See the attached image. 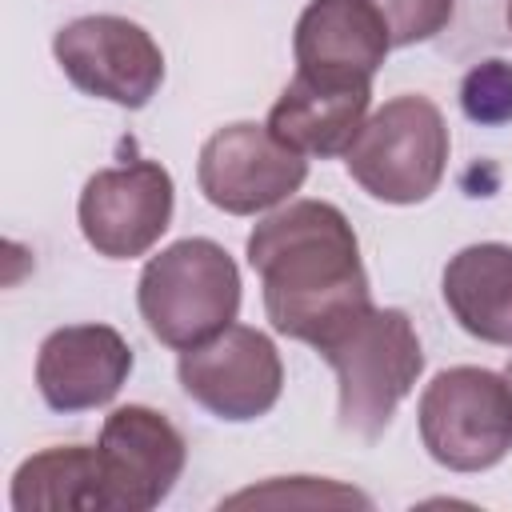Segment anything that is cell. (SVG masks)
I'll use <instances>...</instances> for the list:
<instances>
[{
  "instance_id": "cell-10",
  "label": "cell",
  "mask_w": 512,
  "mask_h": 512,
  "mask_svg": "<svg viewBox=\"0 0 512 512\" xmlns=\"http://www.w3.org/2000/svg\"><path fill=\"white\" fill-rule=\"evenodd\" d=\"M96 452L104 468L108 512H152L172 496L188 460L180 428L148 404L112 408L100 424Z\"/></svg>"
},
{
  "instance_id": "cell-16",
  "label": "cell",
  "mask_w": 512,
  "mask_h": 512,
  "mask_svg": "<svg viewBox=\"0 0 512 512\" xmlns=\"http://www.w3.org/2000/svg\"><path fill=\"white\" fill-rule=\"evenodd\" d=\"M236 504H276V508H292V504H304V508H328V504H360V508H372V500L360 492V488H348V484H336V480H316V476H272L268 484L260 488H244L228 500H220V508H236Z\"/></svg>"
},
{
  "instance_id": "cell-5",
  "label": "cell",
  "mask_w": 512,
  "mask_h": 512,
  "mask_svg": "<svg viewBox=\"0 0 512 512\" xmlns=\"http://www.w3.org/2000/svg\"><path fill=\"white\" fill-rule=\"evenodd\" d=\"M420 444L448 472H488L512 452V388L504 372L456 364L416 404Z\"/></svg>"
},
{
  "instance_id": "cell-17",
  "label": "cell",
  "mask_w": 512,
  "mask_h": 512,
  "mask_svg": "<svg viewBox=\"0 0 512 512\" xmlns=\"http://www.w3.org/2000/svg\"><path fill=\"white\" fill-rule=\"evenodd\" d=\"M460 108L480 128H500L512 120V60H480L460 80Z\"/></svg>"
},
{
  "instance_id": "cell-1",
  "label": "cell",
  "mask_w": 512,
  "mask_h": 512,
  "mask_svg": "<svg viewBox=\"0 0 512 512\" xmlns=\"http://www.w3.org/2000/svg\"><path fill=\"white\" fill-rule=\"evenodd\" d=\"M244 256L260 276L268 324L288 340L316 348L372 304L360 240L328 200H288L248 232Z\"/></svg>"
},
{
  "instance_id": "cell-4",
  "label": "cell",
  "mask_w": 512,
  "mask_h": 512,
  "mask_svg": "<svg viewBox=\"0 0 512 512\" xmlns=\"http://www.w3.org/2000/svg\"><path fill=\"white\" fill-rule=\"evenodd\" d=\"M452 136L428 96L384 100L344 152L348 176L380 204H424L448 172Z\"/></svg>"
},
{
  "instance_id": "cell-15",
  "label": "cell",
  "mask_w": 512,
  "mask_h": 512,
  "mask_svg": "<svg viewBox=\"0 0 512 512\" xmlns=\"http://www.w3.org/2000/svg\"><path fill=\"white\" fill-rule=\"evenodd\" d=\"M8 500L16 512H108L100 452L88 444L32 452L12 472Z\"/></svg>"
},
{
  "instance_id": "cell-20",
  "label": "cell",
  "mask_w": 512,
  "mask_h": 512,
  "mask_svg": "<svg viewBox=\"0 0 512 512\" xmlns=\"http://www.w3.org/2000/svg\"><path fill=\"white\" fill-rule=\"evenodd\" d=\"M504 20H508V32H512V0H508V12H504Z\"/></svg>"
},
{
  "instance_id": "cell-3",
  "label": "cell",
  "mask_w": 512,
  "mask_h": 512,
  "mask_svg": "<svg viewBox=\"0 0 512 512\" xmlns=\"http://www.w3.org/2000/svg\"><path fill=\"white\" fill-rule=\"evenodd\" d=\"M136 308L144 328L164 348L188 352L236 324L240 268L224 244L184 236L144 264L136 280Z\"/></svg>"
},
{
  "instance_id": "cell-2",
  "label": "cell",
  "mask_w": 512,
  "mask_h": 512,
  "mask_svg": "<svg viewBox=\"0 0 512 512\" xmlns=\"http://www.w3.org/2000/svg\"><path fill=\"white\" fill-rule=\"evenodd\" d=\"M316 352L336 372L340 428L360 440H376L392 424L400 400L424 372V348L404 308L368 304L324 336Z\"/></svg>"
},
{
  "instance_id": "cell-18",
  "label": "cell",
  "mask_w": 512,
  "mask_h": 512,
  "mask_svg": "<svg viewBox=\"0 0 512 512\" xmlns=\"http://www.w3.org/2000/svg\"><path fill=\"white\" fill-rule=\"evenodd\" d=\"M388 24L392 48H412L440 36L456 12V0H372Z\"/></svg>"
},
{
  "instance_id": "cell-11",
  "label": "cell",
  "mask_w": 512,
  "mask_h": 512,
  "mask_svg": "<svg viewBox=\"0 0 512 512\" xmlns=\"http://www.w3.org/2000/svg\"><path fill=\"white\" fill-rule=\"evenodd\" d=\"M132 372V348L112 324H64L40 340L36 388L52 412L104 408Z\"/></svg>"
},
{
  "instance_id": "cell-14",
  "label": "cell",
  "mask_w": 512,
  "mask_h": 512,
  "mask_svg": "<svg viewBox=\"0 0 512 512\" xmlns=\"http://www.w3.org/2000/svg\"><path fill=\"white\" fill-rule=\"evenodd\" d=\"M440 296L468 336L512 348V244L484 240L460 248L444 264Z\"/></svg>"
},
{
  "instance_id": "cell-8",
  "label": "cell",
  "mask_w": 512,
  "mask_h": 512,
  "mask_svg": "<svg viewBox=\"0 0 512 512\" xmlns=\"http://www.w3.org/2000/svg\"><path fill=\"white\" fill-rule=\"evenodd\" d=\"M180 388L216 420L244 424L268 416L284 392V364L268 332L228 324L212 340L180 352Z\"/></svg>"
},
{
  "instance_id": "cell-13",
  "label": "cell",
  "mask_w": 512,
  "mask_h": 512,
  "mask_svg": "<svg viewBox=\"0 0 512 512\" xmlns=\"http://www.w3.org/2000/svg\"><path fill=\"white\" fill-rule=\"evenodd\" d=\"M372 80H328L296 72L268 112V132L300 156H344L368 120Z\"/></svg>"
},
{
  "instance_id": "cell-9",
  "label": "cell",
  "mask_w": 512,
  "mask_h": 512,
  "mask_svg": "<svg viewBox=\"0 0 512 512\" xmlns=\"http://www.w3.org/2000/svg\"><path fill=\"white\" fill-rule=\"evenodd\" d=\"M176 184L160 160H128L84 180L76 220L88 248L104 260L144 256L172 224Z\"/></svg>"
},
{
  "instance_id": "cell-19",
  "label": "cell",
  "mask_w": 512,
  "mask_h": 512,
  "mask_svg": "<svg viewBox=\"0 0 512 512\" xmlns=\"http://www.w3.org/2000/svg\"><path fill=\"white\" fill-rule=\"evenodd\" d=\"M504 380H508V388H512V360H508V368H504Z\"/></svg>"
},
{
  "instance_id": "cell-6",
  "label": "cell",
  "mask_w": 512,
  "mask_h": 512,
  "mask_svg": "<svg viewBox=\"0 0 512 512\" xmlns=\"http://www.w3.org/2000/svg\"><path fill=\"white\" fill-rule=\"evenodd\" d=\"M52 56L64 76L96 100L144 108L164 84V52L148 28L128 16H80L52 36Z\"/></svg>"
},
{
  "instance_id": "cell-7",
  "label": "cell",
  "mask_w": 512,
  "mask_h": 512,
  "mask_svg": "<svg viewBox=\"0 0 512 512\" xmlns=\"http://www.w3.org/2000/svg\"><path fill=\"white\" fill-rule=\"evenodd\" d=\"M308 180V156L268 132V124L236 120L216 128L196 156V184L204 200L228 216L268 212Z\"/></svg>"
},
{
  "instance_id": "cell-12",
  "label": "cell",
  "mask_w": 512,
  "mask_h": 512,
  "mask_svg": "<svg viewBox=\"0 0 512 512\" xmlns=\"http://www.w3.org/2000/svg\"><path fill=\"white\" fill-rule=\"evenodd\" d=\"M388 48V24L372 0H308L292 32L296 72L328 80H372Z\"/></svg>"
}]
</instances>
